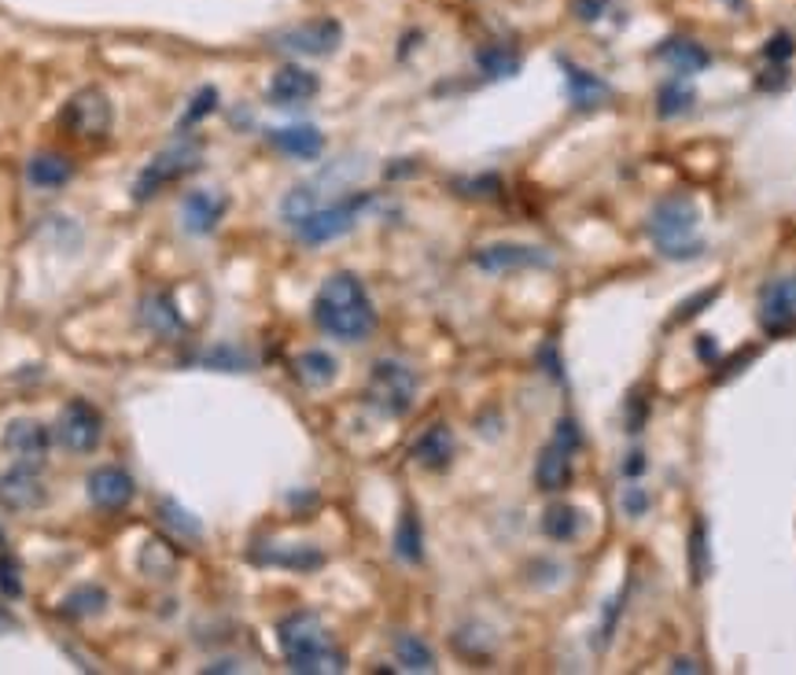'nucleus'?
Masks as SVG:
<instances>
[{
    "label": "nucleus",
    "instance_id": "obj_1",
    "mask_svg": "<svg viewBox=\"0 0 796 675\" xmlns=\"http://www.w3.org/2000/svg\"><path fill=\"white\" fill-rule=\"evenodd\" d=\"M313 321L340 344H362L376 329V310L354 274H332L313 299Z\"/></svg>",
    "mask_w": 796,
    "mask_h": 675
},
{
    "label": "nucleus",
    "instance_id": "obj_2",
    "mask_svg": "<svg viewBox=\"0 0 796 675\" xmlns=\"http://www.w3.org/2000/svg\"><path fill=\"white\" fill-rule=\"evenodd\" d=\"M280 654H285L288 668L299 675H329L343 672L347 657L332 646L329 632H324L318 613H291L277 624Z\"/></svg>",
    "mask_w": 796,
    "mask_h": 675
},
{
    "label": "nucleus",
    "instance_id": "obj_3",
    "mask_svg": "<svg viewBox=\"0 0 796 675\" xmlns=\"http://www.w3.org/2000/svg\"><path fill=\"white\" fill-rule=\"evenodd\" d=\"M697 225L701 211L690 196H668L649 215V236L668 258H693L704 247L697 241Z\"/></svg>",
    "mask_w": 796,
    "mask_h": 675
},
{
    "label": "nucleus",
    "instance_id": "obj_4",
    "mask_svg": "<svg viewBox=\"0 0 796 675\" xmlns=\"http://www.w3.org/2000/svg\"><path fill=\"white\" fill-rule=\"evenodd\" d=\"M365 399L380 413H387V418H402L413 407V399H417V374L410 366L395 362V358H380L373 374H369Z\"/></svg>",
    "mask_w": 796,
    "mask_h": 675
},
{
    "label": "nucleus",
    "instance_id": "obj_5",
    "mask_svg": "<svg viewBox=\"0 0 796 675\" xmlns=\"http://www.w3.org/2000/svg\"><path fill=\"white\" fill-rule=\"evenodd\" d=\"M111 122H115V108H111L104 89H96V85H85L82 93H74L60 111V130L71 133L77 141L107 137Z\"/></svg>",
    "mask_w": 796,
    "mask_h": 675
},
{
    "label": "nucleus",
    "instance_id": "obj_6",
    "mask_svg": "<svg viewBox=\"0 0 796 675\" xmlns=\"http://www.w3.org/2000/svg\"><path fill=\"white\" fill-rule=\"evenodd\" d=\"M199 155H204V149L193 144V141H182V144H174V149H163L148 166H144L137 182H133V200L144 204V200H152L155 193H163L166 185L182 182L185 174H193L199 166Z\"/></svg>",
    "mask_w": 796,
    "mask_h": 675
},
{
    "label": "nucleus",
    "instance_id": "obj_7",
    "mask_svg": "<svg viewBox=\"0 0 796 675\" xmlns=\"http://www.w3.org/2000/svg\"><path fill=\"white\" fill-rule=\"evenodd\" d=\"M365 207H369L365 193H358L351 200H340V204H332V207H313L310 215L296 225L299 241L302 244H329V241H335V236L351 233L358 215H362Z\"/></svg>",
    "mask_w": 796,
    "mask_h": 675
},
{
    "label": "nucleus",
    "instance_id": "obj_8",
    "mask_svg": "<svg viewBox=\"0 0 796 675\" xmlns=\"http://www.w3.org/2000/svg\"><path fill=\"white\" fill-rule=\"evenodd\" d=\"M55 436H60V443L71 450V454H93L100 440H104V418H100L93 402L74 399L66 402L60 421H55Z\"/></svg>",
    "mask_w": 796,
    "mask_h": 675
},
{
    "label": "nucleus",
    "instance_id": "obj_9",
    "mask_svg": "<svg viewBox=\"0 0 796 675\" xmlns=\"http://www.w3.org/2000/svg\"><path fill=\"white\" fill-rule=\"evenodd\" d=\"M49 502V488H44L38 466H19L0 472V510L4 513H33Z\"/></svg>",
    "mask_w": 796,
    "mask_h": 675
},
{
    "label": "nucleus",
    "instance_id": "obj_10",
    "mask_svg": "<svg viewBox=\"0 0 796 675\" xmlns=\"http://www.w3.org/2000/svg\"><path fill=\"white\" fill-rule=\"evenodd\" d=\"M473 263L479 269H487V274H513V269H546V266H554V255H549L546 247H535V244L502 241V244L479 247V252L473 255Z\"/></svg>",
    "mask_w": 796,
    "mask_h": 675
},
{
    "label": "nucleus",
    "instance_id": "obj_11",
    "mask_svg": "<svg viewBox=\"0 0 796 675\" xmlns=\"http://www.w3.org/2000/svg\"><path fill=\"white\" fill-rule=\"evenodd\" d=\"M277 49L299 52V55H332L343 41V27L335 19H310L299 27H288L277 33Z\"/></svg>",
    "mask_w": 796,
    "mask_h": 675
},
{
    "label": "nucleus",
    "instance_id": "obj_12",
    "mask_svg": "<svg viewBox=\"0 0 796 675\" xmlns=\"http://www.w3.org/2000/svg\"><path fill=\"white\" fill-rule=\"evenodd\" d=\"M759 325L767 333H786L796 325V274L775 277L759 288Z\"/></svg>",
    "mask_w": 796,
    "mask_h": 675
},
{
    "label": "nucleus",
    "instance_id": "obj_13",
    "mask_svg": "<svg viewBox=\"0 0 796 675\" xmlns=\"http://www.w3.org/2000/svg\"><path fill=\"white\" fill-rule=\"evenodd\" d=\"M85 491H89V502H93L96 510L118 513V510H126V505L133 502V494H137V483H133V477L126 469L100 466V469L89 472Z\"/></svg>",
    "mask_w": 796,
    "mask_h": 675
},
{
    "label": "nucleus",
    "instance_id": "obj_14",
    "mask_svg": "<svg viewBox=\"0 0 796 675\" xmlns=\"http://www.w3.org/2000/svg\"><path fill=\"white\" fill-rule=\"evenodd\" d=\"M4 450L22 466H44V458H49V447H52V432L44 429L41 421H30V418H15L4 429Z\"/></svg>",
    "mask_w": 796,
    "mask_h": 675
},
{
    "label": "nucleus",
    "instance_id": "obj_15",
    "mask_svg": "<svg viewBox=\"0 0 796 675\" xmlns=\"http://www.w3.org/2000/svg\"><path fill=\"white\" fill-rule=\"evenodd\" d=\"M226 211H229L226 196L215 193V188H199V193H193L182 204V222L193 236H207L218 229V222L226 218Z\"/></svg>",
    "mask_w": 796,
    "mask_h": 675
},
{
    "label": "nucleus",
    "instance_id": "obj_16",
    "mask_svg": "<svg viewBox=\"0 0 796 675\" xmlns=\"http://www.w3.org/2000/svg\"><path fill=\"white\" fill-rule=\"evenodd\" d=\"M318 89H321L318 74H310L307 67H280L273 82H269V100L277 108H296L318 96Z\"/></svg>",
    "mask_w": 796,
    "mask_h": 675
},
{
    "label": "nucleus",
    "instance_id": "obj_17",
    "mask_svg": "<svg viewBox=\"0 0 796 675\" xmlns=\"http://www.w3.org/2000/svg\"><path fill=\"white\" fill-rule=\"evenodd\" d=\"M571 454L576 450L565 447V443H549L542 447V454H538L535 461V483H538V491H565L568 483H571Z\"/></svg>",
    "mask_w": 796,
    "mask_h": 675
},
{
    "label": "nucleus",
    "instance_id": "obj_18",
    "mask_svg": "<svg viewBox=\"0 0 796 675\" xmlns=\"http://www.w3.org/2000/svg\"><path fill=\"white\" fill-rule=\"evenodd\" d=\"M451 458H454V432L446 429L443 421L428 425V429L417 436V443H413V461L432 472H443L451 466Z\"/></svg>",
    "mask_w": 796,
    "mask_h": 675
},
{
    "label": "nucleus",
    "instance_id": "obj_19",
    "mask_svg": "<svg viewBox=\"0 0 796 675\" xmlns=\"http://www.w3.org/2000/svg\"><path fill=\"white\" fill-rule=\"evenodd\" d=\"M269 141L291 160H318L324 152V137L318 126H285V130H269Z\"/></svg>",
    "mask_w": 796,
    "mask_h": 675
},
{
    "label": "nucleus",
    "instance_id": "obj_20",
    "mask_svg": "<svg viewBox=\"0 0 796 675\" xmlns=\"http://www.w3.org/2000/svg\"><path fill=\"white\" fill-rule=\"evenodd\" d=\"M141 325L144 329H152L155 336H166V340L185 333L182 314L174 310L170 296H163V292H152V296L141 303Z\"/></svg>",
    "mask_w": 796,
    "mask_h": 675
},
{
    "label": "nucleus",
    "instance_id": "obj_21",
    "mask_svg": "<svg viewBox=\"0 0 796 675\" xmlns=\"http://www.w3.org/2000/svg\"><path fill=\"white\" fill-rule=\"evenodd\" d=\"M177 565H182V554H177V546L170 543V539H148L137 554V569L148 580H170L177 572Z\"/></svg>",
    "mask_w": 796,
    "mask_h": 675
},
{
    "label": "nucleus",
    "instance_id": "obj_22",
    "mask_svg": "<svg viewBox=\"0 0 796 675\" xmlns=\"http://www.w3.org/2000/svg\"><path fill=\"white\" fill-rule=\"evenodd\" d=\"M27 177H30V185H38V188H63L74 177V163L60 152H38L27 163Z\"/></svg>",
    "mask_w": 796,
    "mask_h": 675
},
{
    "label": "nucleus",
    "instance_id": "obj_23",
    "mask_svg": "<svg viewBox=\"0 0 796 675\" xmlns=\"http://www.w3.org/2000/svg\"><path fill=\"white\" fill-rule=\"evenodd\" d=\"M560 67H565L568 100H571L576 108H593V104H601V100L609 96V85H604L598 74L582 71V67H576L571 60H560Z\"/></svg>",
    "mask_w": 796,
    "mask_h": 675
},
{
    "label": "nucleus",
    "instance_id": "obj_24",
    "mask_svg": "<svg viewBox=\"0 0 796 675\" xmlns=\"http://www.w3.org/2000/svg\"><path fill=\"white\" fill-rule=\"evenodd\" d=\"M335 358L329 351H302L296 362H291V374L302 388H329L335 380Z\"/></svg>",
    "mask_w": 796,
    "mask_h": 675
},
{
    "label": "nucleus",
    "instance_id": "obj_25",
    "mask_svg": "<svg viewBox=\"0 0 796 675\" xmlns=\"http://www.w3.org/2000/svg\"><path fill=\"white\" fill-rule=\"evenodd\" d=\"M255 561H262V565H280V569H296V572H313L324 565V554L318 546H269L262 554H255Z\"/></svg>",
    "mask_w": 796,
    "mask_h": 675
},
{
    "label": "nucleus",
    "instance_id": "obj_26",
    "mask_svg": "<svg viewBox=\"0 0 796 675\" xmlns=\"http://www.w3.org/2000/svg\"><path fill=\"white\" fill-rule=\"evenodd\" d=\"M657 55H660V60H664L675 74H697V71H704V67L712 63V55L704 52L697 41H686V38H682V41H668Z\"/></svg>",
    "mask_w": 796,
    "mask_h": 675
},
{
    "label": "nucleus",
    "instance_id": "obj_27",
    "mask_svg": "<svg viewBox=\"0 0 796 675\" xmlns=\"http://www.w3.org/2000/svg\"><path fill=\"white\" fill-rule=\"evenodd\" d=\"M60 610L63 616H71V621H89V616H100L107 610V591L96 587V583H82V587L66 594Z\"/></svg>",
    "mask_w": 796,
    "mask_h": 675
},
{
    "label": "nucleus",
    "instance_id": "obj_28",
    "mask_svg": "<svg viewBox=\"0 0 796 675\" xmlns=\"http://www.w3.org/2000/svg\"><path fill=\"white\" fill-rule=\"evenodd\" d=\"M693 100H697V89H693L690 74H675L671 82L660 85V115L675 119V115H682V111L693 108Z\"/></svg>",
    "mask_w": 796,
    "mask_h": 675
},
{
    "label": "nucleus",
    "instance_id": "obj_29",
    "mask_svg": "<svg viewBox=\"0 0 796 675\" xmlns=\"http://www.w3.org/2000/svg\"><path fill=\"white\" fill-rule=\"evenodd\" d=\"M579 528H582V517L576 505H549L546 517H542V532L549 539H557V543H571V539L579 535Z\"/></svg>",
    "mask_w": 796,
    "mask_h": 675
},
{
    "label": "nucleus",
    "instance_id": "obj_30",
    "mask_svg": "<svg viewBox=\"0 0 796 675\" xmlns=\"http://www.w3.org/2000/svg\"><path fill=\"white\" fill-rule=\"evenodd\" d=\"M395 661H399V668H406V672H432L435 668L432 646L417 635H399L395 638Z\"/></svg>",
    "mask_w": 796,
    "mask_h": 675
},
{
    "label": "nucleus",
    "instance_id": "obj_31",
    "mask_svg": "<svg viewBox=\"0 0 796 675\" xmlns=\"http://www.w3.org/2000/svg\"><path fill=\"white\" fill-rule=\"evenodd\" d=\"M395 554H399L402 561H410V565H417V561L424 558L421 521H417V513H413V510L402 513V521H399V532H395Z\"/></svg>",
    "mask_w": 796,
    "mask_h": 675
},
{
    "label": "nucleus",
    "instance_id": "obj_32",
    "mask_svg": "<svg viewBox=\"0 0 796 675\" xmlns=\"http://www.w3.org/2000/svg\"><path fill=\"white\" fill-rule=\"evenodd\" d=\"M159 513H163V521H166V528H170V532L185 535V539L204 535V524H199L188 510H182V505H177L174 499H159Z\"/></svg>",
    "mask_w": 796,
    "mask_h": 675
},
{
    "label": "nucleus",
    "instance_id": "obj_33",
    "mask_svg": "<svg viewBox=\"0 0 796 675\" xmlns=\"http://www.w3.org/2000/svg\"><path fill=\"white\" fill-rule=\"evenodd\" d=\"M479 67H484L487 78H513L520 71V60L506 49H484L479 52Z\"/></svg>",
    "mask_w": 796,
    "mask_h": 675
},
{
    "label": "nucleus",
    "instance_id": "obj_34",
    "mask_svg": "<svg viewBox=\"0 0 796 675\" xmlns=\"http://www.w3.org/2000/svg\"><path fill=\"white\" fill-rule=\"evenodd\" d=\"M313 207H318V200H313L310 188H291V193L280 200V215H285V222H291V225H299Z\"/></svg>",
    "mask_w": 796,
    "mask_h": 675
},
{
    "label": "nucleus",
    "instance_id": "obj_35",
    "mask_svg": "<svg viewBox=\"0 0 796 675\" xmlns=\"http://www.w3.org/2000/svg\"><path fill=\"white\" fill-rule=\"evenodd\" d=\"M215 108H218V89H215V85H204V89H199V93L193 96V104H188L185 119H182V130L196 126V122H199V119H207Z\"/></svg>",
    "mask_w": 796,
    "mask_h": 675
},
{
    "label": "nucleus",
    "instance_id": "obj_36",
    "mask_svg": "<svg viewBox=\"0 0 796 675\" xmlns=\"http://www.w3.org/2000/svg\"><path fill=\"white\" fill-rule=\"evenodd\" d=\"M709 539H704V521L693 524V532H690V561H693V580H704L709 576Z\"/></svg>",
    "mask_w": 796,
    "mask_h": 675
},
{
    "label": "nucleus",
    "instance_id": "obj_37",
    "mask_svg": "<svg viewBox=\"0 0 796 675\" xmlns=\"http://www.w3.org/2000/svg\"><path fill=\"white\" fill-rule=\"evenodd\" d=\"M204 366H215V369H248L251 358L237 351V347H215L210 355H204Z\"/></svg>",
    "mask_w": 796,
    "mask_h": 675
},
{
    "label": "nucleus",
    "instance_id": "obj_38",
    "mask_svg": "<svg viewBox=\"0 0 796 675\" xmlns=\"http://www.w3.org/2000/svg\"><path fill=\"white\" fill-rule=\"evenodd\" d=\"M0 594H4V599H19V594H22L19 561L11 554H0Z\"/></svg>",
    "mask_w": 796,
    "mask_h": 675
},
{
    "label": "nucleus",
    "instance_id": "obj_39",
    "mask_svg": "<svg viewBox=\"0 0 796 675\" xmlns=\"http://www.w3.org/2000/svg\"><path fill=\"white\" fill-rule=\"evenodd\" d=\"M457 188H462V196H495L502 182L495 174H484V177H468V182H457Z\"/></svg>",
    "mask_w": 796,
    "mask_h": 675
},
{
    "label": "nucleus",
    "instance_id": "obj_40",
    "mask_svg": "<svg viewBox=\"0 0 796 675\" xmlns=\"http://www.w3.org/2000/svg\"><path fill=\"white\" fill-rule=\"evenodd\" d=\"M715 296H720V288H704V292H697V296L686 299V303H682V307H679L675 321H690V318H697V314H701L704 307H709V303H712Z\"/></svg>",
    "mask_w": 796,
    "mask_h": 675
},
{
    "label": "nucleus",
    "instance_id": "obj_41",
    "mask_svg": "<svg viewBox=\"0 0 796 675\" xmlns=\"http://www.w3.org/2000/svg\"><path fill=\"white\" fill-rule=\"evenodd\" d=\"M620 605H623V591L616 594V599L604 605V624H601V638H598V646H609V638H612V627H616V613H620Z\"/></svg>",
    "mask_w": 796,
    "mask_h": 675
},
{
    "label": "nucleus",
    "instance_id": "obj_42",
    "mask_svg": "<svg viewBox=\"0 0 796 675\" xmlns=\"http://www.w3.org/2000/svg\"><path fill=\"white\" fill-rule=\"evenodd\" d=\"M623 510L631 513V517H642L645 513V505H649V494L642 488H623Z\"/></svg>",
    "mask_w": 796,
    "mask_h": 675
},
{
    "label": "nucleus",
    "instance_id": "obj_43",
    "mask_svg": "<svg viewBox=\"0 0 796 675\" xmlns=\"http://www.w3.org/2000/svg\"><path fill=\"white\" fill-rule=\"evenodd\" d=\"M793 55V38L789 33H778L775 41H767V60H789Z\"/></svg>",
    "mask_w": 796,
    "mask_h": 675
},
{
    "label": "nucleus",
    "instance_id": "obj_44",
    "mask_svg": "<svg viewBox=\"0 0 796 675\" xmlns=\"http://www.w3.org/2000/svg\"><path fill=\"white\" fill-rule=\"evenodd\" d=\"M604 4H609V0H579V4H576V16H579L582 22H593V19H601Z\"/></svg>",
    "mask_w": 796,
    "mask_h": 675
},
{
    "label": "nucleus",
    "instance_id": "obj_45",
    "mask_svg": "<svg viewBox=\"0 0 796 675\" xmlns=\"http://www.w3.org/2000/svg\"><path fill=\"white\" fill-rule=\"evenodd\" d=\"M645 469V458L642 454H638V450H634V454H627V466H623V477H638V472H642Z\"/></svg>",
    "mask_w": 796,
    "mask_h": 675
},
{
    "label": "nucleus",
    "instance_id": "obj_46",
    "mask_svg": "<svg viewBox=\"0 0 796 675\" xmlns=\"http://www.w3.org/2000/svg\"><path fill=\"white\" fill-rule=\"evenodd\" d=\"M701 358H704V362H709V358H715V340H712V336H701Z\"/></svg>",
    "mask_w": 796,
    "mask_h": 675
},
{
    "label": "nucleus",
    "instance_id": "obj_47",
    "mask_svg": "<svg viewBox=\"0 0 796 675\" xmlns=\"http://www.w3.org/2000/svg\"><path fill=\"white\" fill-rule=\"evenodd\" d=\"M671 672H697V665H693V661H671Z\"/></svg>",
    "mask_w": 796,
    "mask_h": 675
}]
</instances>
